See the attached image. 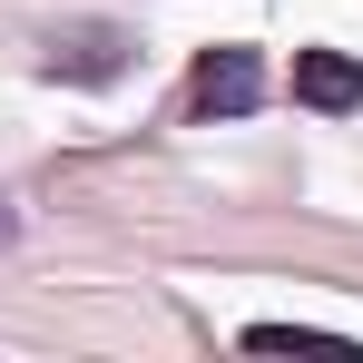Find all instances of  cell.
<instances>
[{"label":"cell","mask_w":363,"mask_h":363,"mask_svg":"<svg viewBox=\"0 0 363 363\" xmlns=\"http://www.w3.org/2000/svg\"><path fill=\"white\" fill-rule=\"evenodd\" d=\"M128 60H138V30H118V20H69L40 40V69L69 89H108V79H128Z\"/></svg>","instance_id":"1"},{"label":"cell","mask_w":363,"mask_h":363,"mask_svg":"<svg viewBox=\"0 0 363 363\" xmlns=\"http://www.w3.org/2000/svg\"><path fill=\"white\" fill-rule=\"evenodd\" d=\"M0 245H20V206L10 196H0Z\"/></svg>","instance_id":"5"},{"label":"cell","mask_w":363,"mask_h":363,"mask_svg":"<svg viewBox=\"0 0 363 363\" xmlns=\"http://www.w3.org/2000/svg\"><path fill=\"white\" fill-rule=\"evenodd\" d=\"M285 99L314 108V118H354V108H363V60H354V50H295Z\"/></svg>","instance_id":"3"},{"label":"cell","mask_w":363,"mask_h":363,"mask_svg":"<svg viewBox=\"0 0 363 363\" xmlns=\"http://www.w3.org/2000/svg\"><path fill=\"white\" fill-rule=\"evenodd\" d=\"M186 108H196V118H245V108H265V60L236 50V40L196 50V69H186Z\"/></svg>","instance_id":"2"},{"label":"cell","mask_w":363,"mask_h":363,"mask_svg":"<svg viewBox=\"0 0 363 363\" xmlns=\"http://www.w3.org/2000/svg\"><path fill=\"white\" fill-rule=\"evenodd\" d=\"M245 354H354V334H324V324H245Z\"/></svg>","instance_id":"4"}]
</instances>
